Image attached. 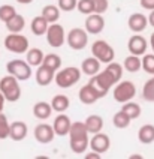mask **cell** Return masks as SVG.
Masks as SVG:
<instances>
[{
    "label": "cell",
    "mask_w": 154,
    "mask_h": 159,
    "mask_svg": "<svg viewBox=\"0 0 154 159\" xmlns=\"http://www.w3.org/2000/svg\"><path fill=\"white\" fill-rule=\"evenodd\" d=\"M69 146L73 153H85L88 149V135L84 122H73L69 129Z\"/></svg>",
    "instance_id": "cell-1"
},
{
    "label": "cell",
    "mask_w": 154,
    "mask_h": 159,
    "mask_svg": "<svg viewBox=\"0 0 154 159\" xmlns=\"http://www.w3.org/2000/svg\"><path fill=\"white\" fill-rule=\"evenodd\" d=\"M0 93L3 95L5 101L8 102H17L21 98V87L18 80L12 75H5L0 80Z\"/></svg>",
    "instance_id": "cell-2"
},
{
    "label": "cell",
    "mask_w": 154,
    "mask_h": 159,
    "mask_svg": "<svg viewBox=\"0 0 154 159\" xmlns=\"http://www.w3.org/2000/svg\"><path fill=\"white\" fill-rule=\"evenodd\" d=\"M81 75L82 72L79 68H75V66L64 68V69H60L57 74H54L55 84L60 89H71L81 80Z\"/></svg>",
    "instance_id": "cell-3"
},
{
    "label": "cell",
    "mask_w": 154,
    "mask_h": 159,
    "mask_svg": "<svg viewBox=\"0 0 154 159\" xmlns=\"http://www.w3.org/2000/svg\"><path fill=\"white\" fill-rule=\"evenodd\" d=\"M88 84L97 92V95H99L100 98H105L106 95H108L109 90L115 86L114 80L111 78V75H109L105 69H103V71H99L96 75L90 77Z\"/></svg>",
    "instance_id": "cell-4"
},
{
    "label": "cell",
    "mask_w": 154,
    "mask_h": 159,
    "mask_svg": "<svg viewBox=\"0 0 154 159\" xmlns=\"http://www.w3.org/2000/svg\"><path fill=\"white\" fill-rule=\"evenodd\" d=\"M5 48L14 54H24L28 50V39L21 33H9L3 41Z\"/></svg>",
    "instance_id": "cell-5"
},
{
    "label": "cell",
    "mask_w": 154,
    "mask_h": 159,
    "mask_svg": "<svg viewBox=\"0 0 154 159\" xmlns=\"http://www.w3.org/2000/svg\"><path fill=\"white\" fill-rule=\"evenodd\" d=\"M114 101L118 104H124L127 101H132L136 96V86L132 81H118L115 84V89L112 92Z\"/></svg>",
    "instance_id": "cell-6"
},
{
    "label": "cell",
    "mask_w": 154,
    "mask_h": 159,
    "mask_svg": "<svg viewBox=\"0 0 154 159\" xmlns=\"http://www.w3.org/2000/svg\"><path fill=\"white\" fill-rule=\"evenodd\" d=\"M91 53H93V57H96L100 63H109L112 62L114 57H115L114 48L103 39L94 41L91 44Z\"/></svg>",
    "instance_id": "cell-7"
},
{
    "label": "cell",
    "mask_w": 154,
    "mask_h": 159,
    "mask_svg": "<svg viewBox=\"0 0 154 159\" xmlns=\"http://www.w3.org/2000/svg\"><path fill=\"white\" fill-rule=\"evenodd\" d=\"M6 71H8L9 75L15 77L18 81H26V80L32 77V66L26 60H19V59L8 62Z\"/></svg>",
    "instance_id": "cell-8"
},
{
    "label": "cell",
    "mask_w": 154,
    "mask_h": 159,
    "mask_svg": "<svg viewBox=\"0 0 154 159\" xmlns=\"http://www.w3.org/2000/svg\"><path fill=\"white\" fill-rule=\"evenodd\" d=\"M46 42L53 48H60L66 42V32L64 27L58 23H51L46 29Z\"/></svg>",
    "instance_id": "cell-9"
},
{
    "label": "cell",
    "mask_w": 154,
    "mask_h": 159,
    "mask_svg": "<svg viewBox=\"0 0 154 159\" xmlns=\"http://www.w3.org/2000/svg\"><path fill=\"white\" fill-rule=\"evenodd\" d=\"M66 39H67V45L72 50L79 51V50H84L88 44V33L81 27H73L72 30H69Z\"/></svg>",
    "instance_id": "cell-10"
},
{
    "label": "cell",
    "mask_w": 154,
    "mask_h": 159,
    "mask_svg": "<svg viewBox=\"0 0 154 159\" xmlns=\"http://www.w3.org/2000/svg\"><path fill=\"white\" fill-rule=\"evenodd\" d=\"M88 147H91V150L96 152V153H106L111 147V140L106 134H103L102 131L100 132L93 134L91 140H88Z\"/></svg>",
    "instance_id": "cell-11"
},
{
    "label": "cell",
    "mask_w": 154,
    "mask_h": 159,
    "mask_svg": "<svg viewBox=\"0 0 154 159\" xmlns=\"http://www.w3.org/2000/svg\"><path fill=\"white\" fill-rule=\"evenodd\" d=\"M84 30L87 32V33H91V35H99L100 32L105 29V18L103 15H100V14H90V15H87L85 18V24H84Z\"/></svg>",
    "instance_id": "cell-12"
},
{
    "label": "cell",
    "mask_w": 154,
    "mask_h": 159,
    "mask_svg": "<svg viewBox=\"0 0 154 159\" xmlns=\"http://www.w3.org/2000/svg\"><path fill=\"white\" fill-rule=\"evenodd\" d=\"M127 48H129V53L133 56H144L148 48V42L144 36L133 35L127 42Z\"/></svg>",
    "instance_id": "cell-13"
},
{
    "label": "cell",
    "mask_w": 154,
    "mask_h": 159,
    "mask_svg": "<svg viewBox=\"0 0 154 159\" xmlns=\"http://www.w3.org/2000/svg\"><path fill=\"white\" fill-rule=\"evenodd\" d=\"M54 129L53 126L48 123H39L35 128V138L37 143L41 144H48L54 140Z\"/></svg>",
    "instance_id": "cell-14"
},
{
    "label": "cell",
    "mask_w": 154,
    "mask_h": 159,
    "mask_svg": "<svg viewBox=\"0 0 154 159\" xmlns=\"http://www.w3.org/2000/svg\"><path fill=\"white\" fill-rule=\"evenodd\" d=\"M127 26L129 29L132 30V32H135V33H141V32H144L147 26H148V20L145 17L144 14H141V12H135V14H132L129 20H127Z\"/></svg>",
    "instance_id": "cell-15"
},
{
    "label": "cell",
    "mask_w": 154,
    "mask_h": 159,
    "mask_svg": "<svg viewBox=\"0 0 154 159\" xmlns=\"http://www.w3.org/2000/svg\"><path fill=\"white\" fill-rule=\"evenodd\" d=\"M71 125H72L71 119H69L66 114L60 113V114L54 119V123H53L54 134L55 135H58V137H64V135H67V134H69V129H71Z\"/></svg>",
    "instance_id": "cell-16"
},
{
    "label": "cell",
    "mask_w": 154,
    "mask_h": 159,
    "mask_svg": "<svg viewBox=\"0 0 154 159\" xmlns=\"http://www.w3.org/2000/svg\"><path fill=\"white\" fill-rule=\"evenodd\" d=\"M54 74H55V71L49 69L48 66L41 63V65L37 66V71H36V83L39 86H42V87L49 86V84L54 81Z\"/></svg>",
    "instance_id": "cell-17"
},
{
    "label": "cell",
    "mask_w": 154,
    "mask_h": 159,
    "mask_svg": "<svg viewBox=\"0 0 154 159\" xmlns=\"http://www.w3.org/2000/svg\"><path fill=\"white\" fill-rule=\"evenodd\" d=\"M28 134V128L24 122H14L9 123V137L14 141H23Z\"/></svg>",
    "instance_id": "cell-18"
},
{
    "label": "cell",
    "mask_w": 154,
    "mask_h": 159,
    "mask_svg": "<svg viewBox=\"0 0 154 159\" xmlns=\"http://www.w3.org/2000/svg\"><path fill=\"white\" fill-rule=\"evenodd\" d=\"M78 96H79V101H81L84 105H91V104H94L96 101H99L100 99V96L97 95V92L91 87L88 83L81 87L79 93H78Z\"/></svg>",
    "instance_id": "cell-19"
},
{
    "label": "cell",
    "mask_w": 154,
    "mask_h": 159,
    "mask_svg": "<svg viewBox=\"0 0 154 159\" xmlns=\"http://www.w3.org/2000/svg\"><path fill=\"white\" fill-rule=\"evenodd\" d=\"M100 66H102V63L96 57H88V59H85L82 62L81 72L85 74V75H88V77H93V75H96L100 71Z\"/></svg>",
    "instance_id": "cell-20"
},
{
    "label": "cell",
    "mask_w": 154,
    "mask_h": 159,
    "mask_svg": "<svg viewBox=\"0 0 154 159\" xmlns=\"http://www.w3.org/2000/svg\"><path fill=\"white\" fill-rule=\"evenodd\" d=\"M5 24H6V29H8L9 33H21L24 30V27H26V18L23 15H19V14H15Z\"/></svg>",
    "instance_id": "cell-21"
},
{
    "label": "cell",
    "mask_w": 154,
    "mask_h": 159,
    "mask_svg": "<svg viewBox=\"0 0 154 159\" xmlns=\"http://www.w3.org/2000/svg\"><path fill=\"white\" fill-rule=\"evenodd\" d=\"M33 114L39 120H46L48 117H51V114H53V108L45 101H39L33 107Z\"/></svg>",
    "instance_id": "cell-22"
},
{
    "label": "cell",
    "mask_w": 154,
    "mask_h": 159,
    "mask_svg": "<svg viewBox=\"0 0 154 159\" xmlns=\"http://www.w3.org/2000/svg\"><path fill=\"white\" fill-rule=\"evenodd\" d=\"M84 125H85L87 132L93 135V134L102 131V128H103V119L97 114H91L87 117V120L84 122Z\"/></svg>",
    "instance_id": "cell-23"
},
{
    "label": "cell",
    "mask_w": 154,
    "mask_h": 159,
    "mask_svg": "<svg viewBox=\"0 0 154 159\" xmlns=\"http://www.w3.org/2000/svg\"><path fill=\"white\" fill-rule=\"evenodd\" d=\"M49 26V23L46 21L45 18L42 17V15H37L32 20V24H30V29H32V32H33V35L36 36H44L46 33V29Z\"/></svg>",
    "instance_id": "cell-24"
},
{
    "label": "cell",
    "mask_w": 154,
    "mask_h": 159,
    "mask_svg": "<svg viewBox=\"0 0 154 159\" xmlns=\"http://www.w3.org/2000/svg\"><path fill=\"white\" fill-rule=\"evenodd\" d=\"M49 105L53 108V111H55V113H64L71 105V101H69V98L66 95H55Z\"/></svg>",
    "instance_id": "cell-25"
},
{
    "label": "cell",
    "mask_w": 154,
    "mask_h": 159,
    "mask_svg": "<svg viewBox=\"0 0 154 159\" xmlns=\"http://www.w3.org/2000/svg\"><path fill=\"white\" fill-rule=\"evenodd\" d=\"M44 60V53L41 48H28L26 51V62L30 65V66H35L37 68Z\"/></svg>",
    "instance_id": "cell-26"
},
{
    "label": "cell",
    "mask_w": 154,
    "mask_h": 159,
    "mask_svg": "<svg viewBox=\"0 0 154 159\" xmlns=\"http://www.w3.org/2000/svg\"><path fill=\"white\" fill-rule=\"evenodd\" d=\"M138 138L142 144H151L154 143V126L153 125H144L138 131Z\"/></svg>",
    "instance_id": "cell-27"
},
{
    "label": "cell",
    "mask_w": 154,
    "mask_h": 159,
    "mask_svg": "<svg viewBox=\"0 0 154 159\" xmlns=\"http://www.w3.org/2000/svg\"><path fill=\"white\" fill-rule=\"evenodd\" d=\"M60 12H62V11L58 9V6H55V5H46V6H44L41 15L51 24V23H57V21H58Z\"/></svg>",
    "instance_id": "cell-28"
},
{
    "label": "cell",
    "mask_w": 154,
    "mask_h": 159,
    "mask_svg": "<svg viewBox=\"0 0 154 159\" xmlns=\"http://www.w3.org/2000/svg\"><path fill=\"white\" fill-rule=\"evenodd\" d=\"M105 71L108 72L109 75H111V78L114 80V83L117 84L120 80L123 78V72H124V69H123V65H120V63L117 62H109L106 63V68H105Z\"/></svg>",
    "instance_id": "cell-29"
},
{
    "label": "cell",
    "mask_w": 154,
    "mask_h": 159,
    "mask_svg": "<svg viewBox=\"0 0 154 159\" xmlns=\"http://www.w3.org/2000/svg\"><path fill=\"white\" fill-rule=\"evenodd\" d=\"M121 111H124V113L130 117V120H135V119H138V117L141 116V113H142V108H141V105H139V104H136V102L127 101V102H124V104H123V107H121Z\"/></svg>",
    "instance_id": "cell-30"
},
{
    "label": "cell",
    "mask_w": 154,
    "mask_h": 159,
    "mask_svg": "<svg viewBox=\"0 0 154 159\" xmlns=\"http://www.w3.org/2000/svg\"><path fill=\"white\" fill-rule=\"evenodd\" d=\"M123 69H126L127 72H132V74L138 72L141 69V57L133 56V54L127 56L124 59V62H123Z\"/></svg>",
    "instance_id": "cell-31"
},
{
    "label": "cell",
    "mask_w": 154,
    "mask_h": 159,
    "mask_svg": "<svg viewBox=\"0 0 154 159\" xmlns=\"http://www.w3.org/2000/svg\"><path fill=\"white\" fill-rule=\"evenodd\" d=\"M62 63H63L62 62V57L54 53H49V54H46V56H44V60H42V65L48 66L53 71H58L62 68Z\"/></svg>",
    "instance_id": "cell-32"
},
{
    "label": "cell",
    "mask_w": 154,
    "mask_h": 159,
    "mask_svg": "<svg viewBox=\"0 0 154 159\" xmlns=\"http://www.w3.org/2000/svg\"><path fill=\"white\" fill-rule=\"evenodd\" d=\"M130 117L124 113V111H118V113H115L114 114V117H112V123H114V126L115 128H118V129H124V128H129V125H130Z\"/></svg>",
    "instance_id": "cell-33"
},
{
    "label": "cell",
    "mask_w": 154,
    "mask_h": 159,
    "mask_svg": "<svg viewBox=\"0 0 154 159\" xmlns=\"http://www.w3.org/2000/svg\"><path fill=\"white\" fill-rule=\"evenodd\" d=\"M141 69H144L150 75H154V53L144 54V57L141 59Z\"/></svg>",
    "instance_id": "cell-34"
},
{
    "label": "cell",
    "mask_w": 154,
    "mask_h": 159,
    "mask_svg": "<svg viewBox=\"0 0 154 159\" xmlns=\"http://www.w3.org/2000/svg\"><path fill=\"white\" fill-rule=\"evenodd\" d=\"M142 98L148 102H154V77L145 81L144 87H142Z\"/></svg>",
    "instance_id": "cell-35"
},
{
    "label": "cell",
    "mask_w": 154,
    "mask_h": 159,
    "mask_svg": "<svg viewBox=\"0 0 154 159\" xmlns=\"http://www.w3.org/2000/svg\"><path fill=\"white\" fill-rule=\"evenodd\" d=\"M15 14H17V9L12 5H2L0 6V21H3V23L9 21Z\"/></svg>",
    "instance_id": "cell-36"
},
{
    "label": "cell",
    "mask_w": 154,
    "mask_h": 159,
    "mask_svg": "<svg viewBox=\"0 0 154 159\" xmlns=\"http://www.w3.org/2000/svg\"><path fill=\"white\" fill-rule=\"evenodd\" d=\"M75 9H78L79 14L90 15V14H93V0H78Z\"/></svg>",
    "instance_id": "cell-37"
},
{
    "label": "cell",
    "mask_w": 154,
    "mask_h": 159,
    "mask_svg": "<svg viewBox=\"0 0 154 159\" xmlns=\"http://www.w3.org/2000/svg\"><path fill=\"white\" fill-rule=\"evenodd\" d=\"M9 137V122L8 117L0 113V140H6Z\"/></svg>",
    "instance_id": "cell-38"
},
{
    "label": "cell",
    "mask_w": 154,
    "mask_h": 159,
    "mask_svg": "<svg viewBox=\"0 0 154 159\" xmlns=\"http://www.w3.org/2000/svg\"><path fill=\"white\" fill-rule=\"evenodd\" d=\"M109 9V0H93V12L103 15Z\"/></svg>",
    "instance_id": "cell-39"
},
{
    "label": "cell",
    "mask_w": 154,
    "mask_h": 159,
    "mask_svg": "<svg viewBox=\"0 0 154 159\" xmlns=\"http://www.w3.org/2000/svg\"><path fill=\"white\" fill-rule=\"evenodd\" d=\"M76 2L78 0H58V9L60 11H64V12H71L76 8Z\"/></svg>",
    "instance_id": "cell-40"
},
{
    "label": "cell",
    "mask_w": 154,
    "mask_h": 159,
    "mask_svg": "<svg viewBox=\"0 0 154 159\" xmlns=\"http://www.w3.org/2000/svg\"><path fill=\"white\" fill-rule=\"evenodd\" d=\"M141 6L144 9L153 11L154 9V0H141Z\"/></svg>",
    "instance_id": "cell-41"
},
{
    "label": "cell",
    "mask_w": 154,
    "mask_h": 159,
    "mask_svg": "<svg viewBox=\"0 0 154 159\" xmlns=\"http://www.w3.org/2000/svg\"><path fill=\"white\" fill-rule=\"evenodd\" d=\"M100 158H102V155H100V153H96V152L85 155V159H100Z\"/></svg>",
    "instance_id": "cell-42"
},
{
    "label": "cell",
    "mask_w": 154,
    "mask_h": 159,
    "mask_svg": "<svg viewBox=\"0 0 154 159\" xmlns=\"http://www.w3.org/2000/svg\"><path fill=\"white\" fill-rule=\"evenodd\" d=\"M147 20H148V24H150L151 27H154V9L150 12V15L147 17Z\"/></svg>",
    "instance_id": "cell-43"
},
{
    "label": "cell",
    "mask_w": 154,
    "mask_h": 159,
    "mask_svg": "<svg viewBox=\"0 0 154 159\" xmlns=\"http://www.w3.org/2000/svg\"><path fill=\"white\" fill-rule=\"evenodd\" d=\"M5 98H3V95L0 93V113H3V108H5Z\"/></svg>",
    "instance_id": "cell-44"
},
{
    "label": "cell",
    "mask_w": 154,
    "mask_h": 159,
    "mask_svg": "<svg viewBox=\"0 0 154 159\" xmlns=\"http://www.w3.org/2000/svg\"><path fill=\"white\" fill-rule=\"evenodd\" d=\"M17 3H19V5H30L33 0H15Z\"/></svg>",
    "instance_id": "cell-45"
},
{
    "label": "cell",
    "mask_w": 154,
    "mask_h": 159,
    "mask_svg": "<svg viewBox=\"0 0 154 159\" xmlns=\"http://www.w3.org/2000/svg\"><path fill=\"white\" fill-rule=\"evenodd\" d=\"M150 44H151V50H153V53H154V33L150 38Z\"/></svg>",
    "instance_id": "cell-46"
},
{
    "label": "cell",
    "mask_w": 154,
    "mask_h": 159,
    "mask_svg": "<svg viewBox=\"0 0 154 159\" xmlns=\"http://www.w3.org/2000/svg\"><path fill=\"white\" fill-rule=\"evenodd\" d=\"M130 159H142V156H141V155H132Z\"/></svg>",
    "instance_id": "cell-47"
}]
</instances>
